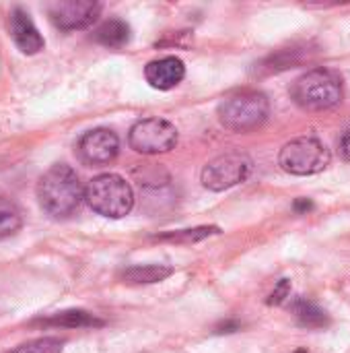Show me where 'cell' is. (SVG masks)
<instances>
[{
  "label": "cell",
  "instance_id": "1",
  "mask_svg": "<svg viewBox=\"0 0 350 353\" xmlns=\"http://www.w3.org/2000/svg\"><path fill=\"white\" fill-rule=\"evenodd\" d=\"M37 201L50 217L68 219L80 209L85 201V186L70 165L56 163L39 178Z\"/></svg>",
  "mask_w": 350,
  "mask_h": 353
},
{
  "label": "cell",
  "instance_id": "2",
  "mask_svg": "<svg viewBox=\"0 0 350 353\" xmlns=\"http://www.w3.org/2000/svg\"><path fill=\"white\" fill-rule=\"evenodd\" d=\"M342 97L344 87L340 74L326 66L307 70L291 87V99L307 112H324L336 108Z\"/></svg>",
  "mask_w": 350,
  "mask_h": 353
},
{
  "label": "cell",
  "instance_id": "3",
  "mask_svg": "<svg viewBox=\"0 0 350 353\" xmlns=\"http://www.w3.org/2000/svg\"><path fill=\"white\" fill-rule=\"evenodd\" d=\"M219 122L233 132H250L260 128L270 116V101L262 91L243 89L227 95L219 110Z\"/></svg>",
  "mask_w": 350,
  "mask_h": 353
},
{
  "label": "cell",
  "instance_id": "4",
  "mask_svg": "<svg viewBox=\"0 0 350 353\" xmlns=\"http://www.w3.org/2000/svg\"><path fill=\"white\" fill-rule=\"evenodd\" d=\"M85 203L97 215L122 219L134 207V192L132 186L122 176L101 174L85 186Z\"/></svg>",
  "mask_w": 350,
  "mask_h": 353
},
{
  "label": "cell",
  "instance_id": "5",
  "mask_svg": "<svg viewBox=\"0 0 350 353\" xmlns=\"http://www.w3.org/2000/svg\"><path fill=\"white\" fill-rule=\"evenodd\" d=\"M330 149L316 137L293 139L278 153V165L291 176L320 174L330 165Z\"/></svg>",
  "mask_w": 350,
  "mask_h": 353
},
{
  "label": "cell",
  "instance_id": "6",
  "mask_svg": "<svg viewBox=\"0 0 350 353\" xmlns=\"http://www.w3.org/2000/svg\"><path fill=\"white\" fill-rule=\"evenodd\" d=\"M254 170V161L245 153H225L215 157L202 168L200 182L206 190L212 192H223L229 190L250 178Z\"/></svg>",
  "mask_w": 350,
  "mask_h": 353
},
{
  "label": "cell",
  "instance_id": "7",
  "mask_svg": "<svg viewBox=\"0 0 350 353\" xmlns=\"http://www.w3.org/2000/svg\"><path fill=\"white\" fill-rule=\"evenodd\" d=\"M128 145L140 155L169 153L177 145V128L163 118H144L130 128Z\"/></svg>",
  "mask_w": 350,
  "mask_h": 353
},
{
  "label": "cell",
  "instance_id": "8",
  "mask_svg": "<svg viewBox=\"0 0 350 353\" xmlns=\"http://www.w3.org/2000/svg\"><path fill=\"white\" fill-rule=\"evenodd\" d=\"M101 8L103 6L93 0H60L47 4V14L58 29L74 31L91 27L97 21Z\"/></svg>",
  "mask_w": 350,
  "mask_h": 353
},
{
  "label": "cell",
  "instance_id": "9",
  "mask_svg": "<svg viewBox=\"0 0 350 353\" xmlns=\"http://www.w3.org/2000/svg\"><path fill=\"white\" fill-rule=\"evenodd\" d=\"M78 157L93 168L111 163L120 153V139L109 128H93L78 139Z\"/></svg>",
  "mask_w": 350,
  "mask_h": 353
},
{
  "label": "cell",
  "instance_id": "10",
  "mask_svg": "<svg viewBox=\"0 0 350 353\" xmlns=\"http://www.w3.org/2000/svg\"><path fill=\"white\" fill-rule=\"evenodd\" d=\"M8 31L10 37L14 41V46L23 52V54H37L43 50L45 41L41 37V33L37 31L35 23L31 21L29 12L23 8H12L8 14Z\"/></svg>",
  "mask_w": 350,
  "mask_h": 353
},
{
  "label": "cell",
  "instance_id": "11",
  "mask_svg": "<svg viewBox=\"0 0 350 353\" xmlns=\"http://www.w3.org/2000/svg\"><path fill=\"white\" fill-rule=\"evenodd\" d=\"M186 77V66L175 56H165L159 60H153L144 66V79L153 89L169 91L177 87Z\"/></svg>",
  "mask_w": 350,
  "mask_h": 353
},
{
  "label": "cell",
  "instance_id": "12",
  "mask_svg": "<svg viewBox=\"0 0 350 353\" xmlns=\"http://www.w3.org/2000/svg\"><path fill=\"white\" fill-rule=\"evenodd\" d=\"M35 323L41 327H60V329H95L105 325V321L97 319L87 310H66V312L52 314L47 319H39Z\"/></svg>",
  "mask_w": 350,
  "mask_h": 353
},
{
  "label": "cell",
  "instance_id": "13",
  "mask_svg": "<svg viewBox=\"0 0 350 353\" xmlns=\"http://www.w3.org/2000/svg\"><path fill=\"white\" fill-rule=\"evenodd\" d=\"M130 37H132L130 25L122 19H107L93 31V39L109 50H120L128 46Z\"/></svg>",
  "mask_w": 350,
  "mask_h": 353
},
{
  "label": "cell",
  "instance_id": "14",
  "mask_svg": "<svg viewBox=\"0 0 350 353\" xmlns=\"http://www.w3.org/2000/svg\"><path fill=\"white\" fill-rule=\"evenodd\" d=\"M173 275V269L167 265H134L120 273V279L130 285H151L165 281Z\"/></svg>",
  "mask_w": 350,
  "mask_h": 353
},
{
  "label": "cell",
  "instance_id": "15",
  "mask_svg": "<svg viewBox=\"0 0 350 353\" xmlns=\"http://www.w3.org/2000/svg\"><path fill=\"white\" fill-rule=\"evenodd\" d=\"M291 312L295 314L297 323L305 329H324L330 325L328 312L307 298H295L291 302Z\"/></svg>",
  "mask_w": 350,
  "mask_h": 353
},
{
  "label": "cell",
  "instance_id": "16",
  "mask_svg": "<svg viewBox=\"0 0 350 353\" xmlns=\"http://www.w3.org/2000/svg\"><path fill=\"white\" fill-rule=\"evenodd\" d=\"M305 54H309V50L305 48H291V50H281L276 54H272L270 58H266L258 70H264L266 74H272V72H281V70H287V68H295L303 58Z\"/></svg>",
  "mask_w": 350,
  "mask_h": 353
},
{
  "label": "cell",
  "instance_id": "17",
  "mask_svg": "<svg viewBox=\"0 0 350 353\" xmlns=\"http://www.w3.org/2000/svg\"><path fill=\"white\" fill-rule=\"evenodd\" d=\"M21 228H23L21 209L10 199L0 196V240L14 236Z\"/></svg>",
  "mask_w": 350,
  "mask_h": 353
},
{
  "label": "cell",
  "instance_id": "18",
  "mask_svg": "<svg viewBox=\"0 0 350 353\" xmlns=\"http://www.w3.org/2000/svg\"><path fill=\"white\" fill-rule=\"evenodd\" d=\"M217 234H221V230L217 225H202V228H194V230H179V232L161 234V236H155V240L175 242V244H194V242H200V240L217 236Z\"/></svg>",
  "mask_w": 350,
  "mask_h": 353
},
{
  "label": "cell",
  "instance_id": "19",
  "mask_svg": "<svg viewBox=\"0 0 350 353\" xmlns=\"http://www.w3.org/2000/svg\"><path fill=\"white\" fill-rule=\"evenodd\" d=\"M62 347H64V341H60L58 337H41V339L27 341L4 353H62Z\"/></svg>",
  "mask_w": 350,
  "mask_h": 353
},
{
  "label": "cell",
  "instance_id": "20",
  "mask_svg": "<svg viewBox=\"0 0 350 353\" xmlns=\"http://www.w3.org/2000/svg\"><path fill=\"white\" fill-rule=\"evenodd\" d=\"M291 298V281L289 279H281L274 288V292L270 294V298L266 300L270 306H281L283 302H287Z\"/></svg>",
  "mask_w": 350,
  "mask_h": 353
},
{
  "label": "cell",
  "instance_id": "21",
  "mask_svg": "<svg viewBox=\"0 0 350 353\" xmlns=\"http://www.w3.org/2000/svg\"><path fill=\"white\" fill-rule=\"evenodd\" d=\"M237 331H241V323L239 321H223V323H219L217 327H215V333L217 335H229V333H237Z\"/></svg>",
  "mask_w": 350,
  "mask_h": 353
},
{
  "label": "cell",
  "instance_id": "22",
  "mask_svg": "<svg viewBox=\"0 0 350 353\" xmlns=\"http://www.w3.org/2000/svg\"><path fill=\"white\" fill-rule=\"evenodd\" d=\"M338 149H340L342 159L350 161V128H347V130L342 132V137H340V141H338Z\"/></svg>",
  "mask_w": 350,
  "mask_h": 353
},
{
  "label": "cell",
  "instance_id": "23",
  "mask_svg": "<svg viewBox=\"0 0 350 353\" xmlns=\"http://www.w3.org/2000/svg\"><path fill=\"white\" fill-rule=\"evenodd\" d=\"M293 209H295L297 213H307V211L314 209V203H311L309 199H297L295 205H293Z\"/></svg>",
  "mask_w": 350,
  "mask_h": 353
},
{
  "label": "cell",
  "instance_id": "24",
  "mask_svg": "<svg viewBox=\"0 0 350 353\" xmlns=\"http://www.w3.org/2000/svg\"><path fill=\"white\" fill-rule=\"evenodd\" d=\"M295 353H309V352H307V350H303V347H301V350H297V352H295Z\"/></svg>",
  "mask_w": 350,
  "mask_h": 353
}]
</instances>
